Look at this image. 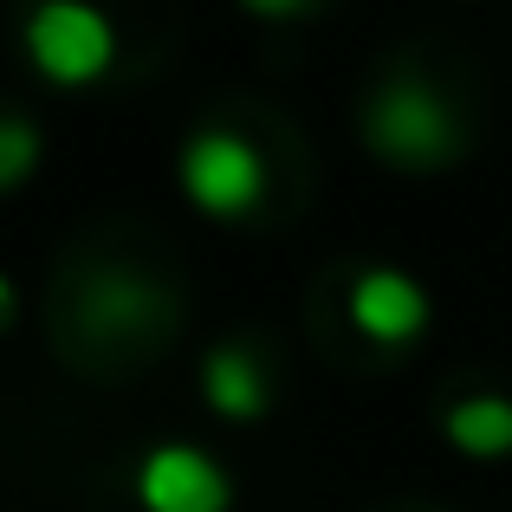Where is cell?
<instances>
[{
	"mask_svg": "<svg viewBox=\"0 0 512 512\" xmlns=\"http://www.w3.org/2000/svg\"><path fill=\"white\" fill-rule=\"evenodd\" d=\"M26 65L59 91H91L117 65V20L98 0H33L20 26Z\"/></svg>",
	"mask_w": 512,
	"mask_h": 512,
	"instance_id": "obj_2",
	"label": "cell"
},
{
	"mask_svg": "<svg viewBox=\"0 0 512 512\" xmlns=\"http://www.w3.org/2000/svg\"><path fill=\"white\" fill-rule=\"evenodd\" d=\"M363 143L383 169H402V175H435L448 163H461L467 150V130H461V111L454 98L422 72H396L370 91L363 104Z\"/></svg>",
	"mask_w": 512,
	"mask_h": 512,
	"instance_id": "obj_1",
	"label": "cell"
},
{
	"mask_svg": "<svg viewBox=\"0 0 512 512\" xmlns=\"http://www.w3.org/2000/svg\"><path fill=\"white\" fill-rule=\"evenodd\" d=\"M137 512H234V474L195 441H156L130 474Z\"/></svg>",
	"mask_w": 512,
	"mask_h": 512,
	"instance_id": "obj_4",
	"label": "cell"
},
{
	"mask_svg": "<svg viewBox=\"0 0 512 512\" xmlns=\"http://www.w3.org/2000/svg\"><path fill=\"white\" fill-rule=\"evenodd\" d=\"M441 441L467 461H512V396L506 389H467L441 409Z\"/></svg>",
	"mask_w": 512,
	"mask_h": 512,
	"instance_id": "obj_7",
	"label": "cell"
},
{
	"mask_svg": "<svg viewBox=\"0 0 512 512\" xmlns=\"http://www.w3.org/2000/svg\"><path fill=\"white\" fill-rule=\"evenodd\" d=\"M39 163H46V137H39L33 117L0 111V195H13L20 182H33Z\"/></svg>",
	"mask_w": 512,
	"mask_h": 512,
	"instance_id": "obj_9",
	"label": "cell"
},
{
	"mask_svg": "<svg viewBox=\"0 0 512 512\" xmlns=\"http://www.w3.org/2000/svg\"><path fill=\"white\" fill-rule=\"evenodd\" d=\"M156 305L163 299L150 286H137L130 273H104L85 299V325L91 331H143V325H156Z\"/></svg>",
	"mask_w": 512,
	"mask_h": 512,
	"instance_id": "obj_8",
	"label": "cell"
},
{
	"mask_svg": "<svg viewBox=\"0 0 512 512\" xmlns=\"http://www.w3.org/2000/svg\"><path fill=\"white\" fill-rule=\"evenodd\" d=\"M195 389H201V402H208L221 422H234V428H253V422L273 415V376H266L260 350L240 344V338H221V344L201 350Z\"/></svg>",
	"mask_w": 512,
	"mask_h": 512,
	"instance_id": "obj_6",
	"label": "cell"
},
{
	"mask_svg": "<svg viewBox=\"0 0 512 512\" xmlns=\"http://www.w3.org/2000/svg\"><path fill=\"white\" fill-rule=\"evenodd\" d=\"M344 318H350L357 338L396 350V344H415L435 325V299H428V286L415 273H402V266H363L344 292Z\"/></svg>",
	"mask_w": 512,
	"mask_h": 512,
	"instance_id": "obj_5",
	"label": "cell"
},
{
	"mask_svg": "<svg viewBox=\"0 0 512 512\" xmlns=\"http://www.w3.org/2000/svg\"><path fill=\"white\" fill-rule=\"evenodd\" d=\"M266 182H273V169H266L260 143L227 130V124L188 130L182 156H175V188H182V201L195 214H208V221H247L266 201Z\"/></svg>",
	"mask_w": 512,
	"mask_h": 512,
	"instance_id": "obj_3",
	"label": "cell"
},
{
	"mask_svg": "<svg viewBox=\"0 0 512 512\" xmlns=\"http://www.w3.org/2000/svg\"><path fill=\"white\" fill-rule=\"evenodd\" d=\"M234 7L253 20H299V13H312V0H234Z\"/></svg>",
	"mask_w": 512,
	"mask_h": 512,
	"instance_id": "obj_10",
	"label": "cell"
},
{
	"mask_svg": "<svg viewBox=\"0 0 512 512\" xmlns=\"http://www.w3.org/2000/svg\"><path fill=\"white\" fill-rule=\"evenodd\" d=\"M0 318H13V279L0 273Z\"/></svg>",
	"mask_w": 512,
	"mask_h": 512,
	"instance_id": "obj_11",
	"label": "cell"
}]
</instances>
